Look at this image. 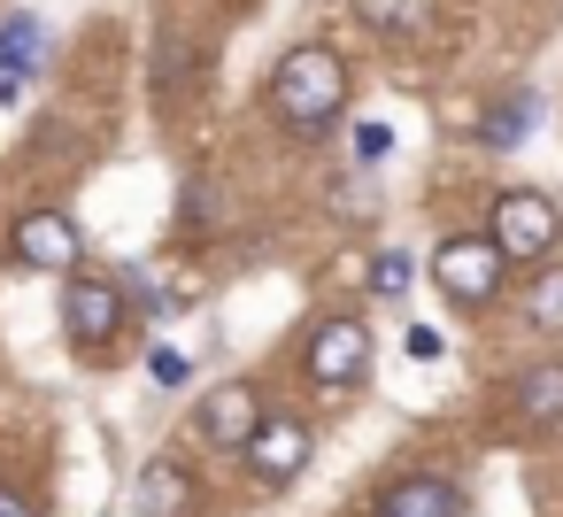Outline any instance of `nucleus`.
Instances as JSON below:
<instances>
[{"label": "nucleus", "instance_id": "f257e3e1", "mask_svg": "<svg viewBox=\"0 0 563 517\" xmlns=\"http://www.w3.org/2000/svg\"><path fill=\"white\" fill-rule=\"evenodd\" d=\"M340 101H347V63H340L324 40L294 47V55L271 70V109H278L294 132H324V124L340 117Z\"/></svg>", "mask_w": 563, "mask_h": 517}, {"label": "nucleus", "instance_id": "f03ea898", "mask_svg": "<svg viewBox=\"0 0 563 517\" xmlns=\"http://www.w3.org/2000/svg\"><path fill=\"white\" fill-rule=\"evenodd\" d=\"M501 248L494 240H440V255H432V278H440V294L448 301H463V309H478V301H494V286H501Z\"/></svg>", "mask_w": 563, "mask_h": 517}, {"label": "nucleus", "instance_id": "7ed1b4c3", "mask_svg": "<svg viewBox=\"0 0 563 517\" xmlns=\"http://www.w3.org/2000/svg\"><path fill=\"white\" fill-rule=\"evenodd\" d=\"M555 232H563V217H555L548 194H501V209H494V248H501L509 263H540V255L555 248Z\"/></svg>", "mask_w": 563, "mask_h": 517}, {"label": "nucleus", "instance_id": "20e7f679", "mask_svg": "<svg viewBox=\"0 0 563 517\" xmlns=\"http://www.w3.org/2000/svg\"><path fill=\"white\" fill-rule=\"evenodd\" d=\"M117 324H124V286H117V278H70V286H63V332H70L78 348L117 340Z\"/></svg>", "mask_w": 563, "mask_h": 517}, {"label": "nucleus", "instance_id": "39448f33", "mask_svg": "<svg viewBox=\"0 0 563 517\" xmlns=\"http://www.w3.org/2000/svg\"><path fill=\"white\" fill-rule=\"evenodd\" d=\"M363 363H371V332L355 317L317 324V340H309V378L317 386H347V378H363Z\"/></svg>", "mask_w": 563, "mask_h": 517}, {"label": "nucleus", "instance_id": "423d86ee", "mask_svg": "<svg viewBox=\"0 0 563 517\" xmlns=\"http://www.w3.org/2000/svg\"><path fill=\"white\" fill-rule=\"evenodd\" d=\"M16 263H32V271H78V224L63 209H32L16 224Z\"/></svg>", "mask_w": 563, "mask_h": 517}, {"label": "nucleus", "instance_id": "0eeeda50", "mask_svg": "<svg viewBox=\"0 0 563 517\" xmlns=\"http://www.w3.org/2000/svg\"><path fill=\"white\" fill-rule=\"evenodd\" d=\"M40 63H47V32H40V16H9V24H0V109H16V101H24V86H32Z\"/></svg>", "mask_w": 563, "mask_h": 517}, {"label": "nucleus", "instance_id": "6e6552de", "mask_svg": "<svg viewBox=\"0 0 563 517\" xmlns=\"http://www.w3.org/2000/svg\"><path fill=\"white\" fill-rule=\"evenodd\" d=\"M201 432H209L217 448H247V440L263 432V402H255V386H217V394L201 402Z\"/></svg>", "mask_w": 563, "mask_h": 517}, {"label": "nucleus", "instance_id": "1a4fd4ad", "mask_svg": "<svg viewBox=\"0 0 563 517\" xmlns=\"http://www.w3.org/2000/svg\"><path fill=\"white\" fill-rule=\"evenodd\" d=\"M247 463H255L263 479H294V471L309 463V432H301L294 417H263V432L247 440Z\"/></svg>", "mask_w": 563, "mask_h": 517}, {"label": "nucleus", "instance_id": "9d476101", "mask_svg": "<svg viewBox=\"0 0 563 517\" xmlns=\"http://www.w3.org/2000/svg\"><path fill=\"white\" fill-rule=\"evenodd\" d=\"M378 517H463V494L448 479H401V486H386Z\"/></svg>", "mask_w": 563, "mask_h": 517}, {"label": "nucleus", "instance_id": "9b49d317", "mask_svg": "<svg viewBox=\"0 0 563 517\" xmlns=\"http://www.w3.org/2000/svg\"><path fill=\"white\" fill-rule=\"evenodd\" d=\"M140 509H147V517H186V509H194V479H186L178 463H147V471H140Z\"/></svg>", "mask_w": 563, "mask_h": 517}, {"label": "nucleus", "instance_id": "f8f14e48", "mask_svg": "<svg viewBox=\"0 0 563 517\" xmlns=\"http://www.w3.org/2000/svg\"><path fill=\"white\" fill-rule=\"evenodd\" d=\"M347 9H355L371 32H394V40L432 32V0H347Z\"/></svg>", "mask_w": 563, "mask_h": 517}, {"label": "nucleus", "instance_id": "ddd939ff", "mask_svg": "<svg viewBox=\"0 0 563 517\" xmlns=\"http://www.w3.org/2000/svg\"><path fill=\"white\" fill-rule=\"evenodd\" d=\"M517 402H525V417H532V425H555V417H563V363L525 371V378H517Z\"/></svg>", "mask_w": 563, "mask_h": 517}, {"label": "nucleus", "instance_id": "4468645a", "mask_svg": "<svg viewBox=\"0 0 563 517\" xmlns=\"http://www.w3.org/2000/svg\"><path fill=\"white\" fill-rule=\"evenodd\" d=\"M532 117H540V94H509V101L478 124V140H486V147H517V140L532 132Z\"/></svg>", "mask_w": 563, "mask_h": 517}, {"label": "nucleus", "instance_id": "2eb2a0df", "mask_svg": "<svg viewBox=\"0 0 563 517\" xmlns=\"http://www.w3.org/2000/svg\"><path fill=\"white\" fill-rule=\"evenodd\" d=\"M532 324H540V332H563V271L532 278Z\"/></svg>", "mask_w": 563, "mask_h": 517}, {"label": "nucleus", "instance_id": "dca6fc26", "mask_svg": "<svg viewBox=\"0 0 563 517\" xmlns=\"http://www.w3.org/2000/svg\"><path fill=\"white\" fill-rule=\"evenodd\" d=\"M371 294H386V301L409 294V255H401V248H386V255L371 263Z\"/></svg>", "mask_w": 563, "mask_h": 517}, {"label": "nucleus", "instance_id": "f3484780", "mask_svg": "<svg viewBox=\"0 0 563 517\" xmlns=\"http://www.w3.org/2000/svg\"><path fill=\"white\" fill-rule=\"evenodd\" d=\"M147 371H155V386H186V371H194V363H186L178 348H155V355H147Z\"/></svg>", "mask_w": 563, "mask_h": 517}, {"label": "nucleus", "instance_id": "a211bd4d", "mask_svg": "<svg viewBox=\"0 0 563 517\" xmlns=\"http://www.w3.org/2000/svg\"><path fill=\"white\" fill-rule=\"evenodd\" d=\"M401 348H409V363H432V355H440V332H432V324H409Z\"/></svg>", "mask_w": 563, "mask_h": 517}, {"label": "nucleus", "instance_id": "6ab92c4d", "mask_svg": "<svg viewBox=\"0 0 563 517\" xmlns=\"http://www.w3.org/2000/svg\"><path fill=\"white\" fill-rule=\"evenodd\" d=\"M355 140H363V163H378V155H386V147H394V140H386V124H363V132H355Z\"/></svg>", "mask_w": 563, "mask_h": 517}, {"label": "nucleus", "instance_id": "aec40b11", "mask_svg": "<svg viewBox=\"0 0 563 517\" xmlns=\"http://www.w3.org/2000/svg\"><path fill=\"white\" fill-rule=\"evenodd\" d=\"M0 517H32V502H24V494H9V486H0Z\"/></svg>", "mask_w": 563, "mask_h": 517}]
</instances>
